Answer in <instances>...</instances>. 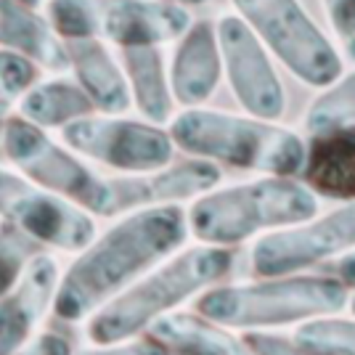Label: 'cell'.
I'll return each mask as SVG.
<instances>
[{
	"label": "cell",
	"instance_id": "1",
	"mask_svg": "<svg viewBox=\"0 0 355 355\" xmlns=\"http://www.w3.org/2000/svg\"><path fill=\"white\" fill-rule=\"evenodd\" d=\"M189 236L186 212L159 205L128 212L106 234L93 239L61 273L53 315L67 324L90 318L135 279L170 257Z\"/></svg>",
	"mask_w": 355,
	"mask_h": 355
},
{
	"label": "cell",
	"instance_id": "2",
	"mask_svg": "<svg viewBox=\"0 0 355 355\" xmlns=\"http://www.w3.org/2000/svg\"><path fill=\"white\" fill-rule=\"evenodd\" d=\"M234 263L231 247L218 244L173 252L90 315L88 340L96 347H119L141 337L159 315L220 284L234 270Z\"/></svg>",
	"mask_w": 355,
	"mask_h": 355
},
{
	"label": "cell",
	"instance_id": "3",
	"mask_svg": "<svg viewBox=\"0 0 355 355\" xmlns=\"http://www.w3.org/2000/svg\"><path fill=\"white\" fill-rule=\"evenodd\" d=\"M167 130L180 151L247 173L292 178L305 162L302 135L279 119L191 106L170 119Z\"/></svg>",
	"mask_w": 355,
	"mask_h": 355
},
{
	"label": "cell",
	"instance_id": "4",
	"mask_svg": "<svg viewBox=\"0 0 355 355\" xmlns=\"http://www.w3.org/2000/svg\"><path fill=\"white\" fill-rule=\"evenodd\" d=\"M347 286L331 273L260 276V282L215 284L199 292L193 311L225 329H279L347 308Z\"/></svg>",
	"mask_w": 355,
	"mask_h": 355
},
{
	"label": "cell",
	"instance_id": "5",
	"mask_svg": "<svg viewBox=\"0 0 355 355\" xmlns=\"http://www.w3.org/2000/svg\"><path fill=\"white\" fill-rule=\"evenodd\" d=\"M318 196L286 175H266L228 189H212L193 199L186 212L189 234L202 244L236 247L250 239L311 220Z\"/></svg>",
	"mask_w": 355,
	"mask_h": 355
},
{
	"label": "cell",
	"instance_id": "6",
	"mask_svg": "<svg viewBox=\"0 0 355 355\" xmlns=\"http://www.w3.org/2000/svg\"><path fill=\"white\" fill-rule=\"evenodd\" d=\"M43 8L61 40L96 37L117 48L173 43L191 24L173 0H45Z\"/></svg>",
	"mask_w": 355,
	"mask_h": 355
},
{
	"label": "cell",
	"instance_id": "7",
	"mask_svg": "<svg viewBox=\"0 0 355 355\" xmlns=\"http://www.w3.org/2000/svg\"><path fill=\"white\" fill-rule=\"evenodd\" d=\"M236 14L263 40L270 56L315 90L329 88L345 72L340 48L326 37L300 0H231Z\"/></svg>",
	"mask_w": 355,
	"mask_h": 355
},
{
	"label": "cell",
	"instance_id": "8",
	"mask_svg": "<svg viewBox=\"0 0 355 355\" xmlns=\"http://www.w3.org/2000/svg\"><path fill=\"white\" fill-rule=\"evenodd\" d=\"M0 146L6 151V159L21 175H27L48 191L72 199L74 205L85 207L93 215L106 218L109 180L96 175L80 159L77 151H72L67 144H56L43 128H37L21 114H14L8 117Z\"/></svg>",
	"mask_w": 355,
	"mask_h": 355
},
{
	"label": "cell",
	"instance_id": "9",
	"mask_svg": "<svg viewBox=\"0 0 355 355\" xmlns=\"http://www.w3.org/2000/svg\"><path fill=\"white\" fill-rule=\"evenodd\" d=\"M61 141L80 157L125 175L159 170L173 162L175 154L173 135L162 125L101 112L61 128Z\"/></svg>",
	"mask_w": 355,
	"mask_h": 355
},
{
	"label": "cell",
	"instance_id": "10",
	"mask_svg": "<svg viewBox=\"0 0 355 355\" xmlns=\"http://www.w3.org/2000/svg\"><path fill=\"white\" fill-rule=\"evenodd\" d=\"M0 220L61 252L85 250L96 239L93 212L6 167H0Z\"/></svg>",
	"mask_w": 355,
	"mask_h": 355
},
{
	"label": "cell",
	"instance_id": "11",
	"mask_svg": "<svg viewBox=\"0 0 355 355\" xmlns=\"http://www.w3.org/2000/svg\"><path fill=\"white\" fill-rule=\"evenodd\" d=\"M355 247V202L342 205L324 218L260 234L250 252L257 276H289L305 268L324 266Z\"/></svg>",
	"mask_w": 355,
	"mask_h": 355
},
{
	"label": "cell",
	"instance_id": "12",
	"mask_svg": "<svg viewBox=\"0 0 355 355\" xmlns=\"http://www.w3.org/2000/svg\"><path fill=\"white\" fill-rule=\"evenodd\" d=\"M223 56V77L228 80L239 106L260 119H282L286 112V90L263 40L239 14L215 21Z\"/></svg>",
	"mask_w": 355,
	"mask_h": 355
},
{
	"label": "cell",
	"instance_id": "13",
	"mask_svg": "<svg viewBox=\"0 0 355 355\" xmlns=\"http://www.w3.org/2000/svg\"><path fill=\"white\" fill-rule=\"evenodd\" d=\"M220 167L209 159H186L180 164H164L159 170L133 173L109 180V207L106 218H117L125 212L159 205L193 202L202 193L212 191L220 183Z\"/></svg>",
	"mask_w": 355,
	"mask_h": 355
},
{
	"label": "cell",
	"instance_id": "14",
	"mask_svg": "<svg viewBox=\"0 0 355 355\" xmlns=\"http://www.w3.org/2000/svg\"><path fill=\"white\" fill-rule=\"evenodd\" d=\"M59 279V263L51 254L37 252L27 263L21 279L0 297V353L27 347L45 313L53 311Z\"/></svg>",
	"mask_w": 355,
	"mask_h": 355
},
{
	"label": "cell",
	"instance_id": "15",
	"mask_svg": "<svg viewBox=\"0 0 355 355\" xmlns=\"http://www.w3.org/2000/svg\"><path fill=\"white\" fill-rule=\"evenodd\" d=\"M167 77L178 106L207 104L223 80V56L215 21L199 19L175 40L173 59L167 64Z\"/></svg>",
	"mask_w": 355,
	"mask_h": 355
},
{
	"label": "cell",
	"instance_id": "16",
	"mask_svg": "<svg viewBox=\"0 0 355 355\" xmlns=\"http://www.w3.org/2000/svg\"><path fill=\"white\" fill-rule=\"evenodd\" d=\"M300 175L315 196L355 202V122L311 133Z\"/></svg>",
	"mask_w": 355,
	"mask_h": 355
},
{
	"label": "cell",
	"instance_id": "17",
	"mask_svg": "<svg viewBox=\"0 0 355 355\" xmlns=\"http://www.w3.org/2000/svg\"><path fill=\"white\" fill-rule=\"evenodd\" d=\"M69 53V69H72L77 85L88 93L96 112L101 114H125L133 98L128 74L122 69L112 48L104 40L83 37V40H64Z\"/></svg>",
	"mask_w": 355,
	"mask_h": 355
},
{
	"label": "cell",
	"instance_id": "18",
	"mask_svg": "<svg viewBox=\"0 0 355 355\" xmlns=\"http://www.w3.org/2000/svg\"><path fill=\"white\" fill-rule=\"evenodd\" d=\"M0 48L14 51L48 72H67V43L48 16L21 0H0Z\"/></svg>",
	"mask_w": 355,
	"mask_h": 355
},
{
	"label": "cell",
	"instance_id": "19",
	"mask_svg": "<svg viewBox=\"0 0 355 355\" xmlns=\"http://www.w3.org/2000/svg\"><path fill=\"white\" fill-rule=\"evenodd\" d=\"M138 347L151 353H205V355H234L247 353L236 334L225 326L209 321L202 313H164L141 334Z\"/></svg>",
	"mask_w": 355,
	"mask_h": 355
},
{
	"label": "cell",
	"instance_id": "20",
	"mask_svg": "<svg viewBox=\"0 0 355 355\" xmlns=\"http://www.w3.org/2000/svg\"><path fill=\"white\" fill-rule=\"evenodd\" d=\"M122 69L128 74L130 98L141 117L157 125L175 117V98L159 45L122 48Z\"/></svg>",
	"mask_w": 355,
	"mask_h": 355
},
{
	"label": "cell",
	"instance_id": "21",
	"mask_svg": "<svg viewBox=\"0 0 355 355\" xmlns=\"http://www.w3.org/2000/svg\"><path fill=\"white\" fill-rule=\"evenodd\" d=\"M93 112L96 106L88 98V93L77 85V80L72 83L64 77L37 80L19 101V114L43 130H61L72 125L74 119L88 117Z\"/></svg>",
	"mask_w": 355,
	"mask_h": 355
},
{
	"label": "cell",
	"instance_id": "22",
	"mask_svg": "<svg viewBox=\"0 0 355 355\" xmlns=\"http://www.w3.org/2000/svg\"><path fill=\"white\" fill-rule=\"evenodd\" d=\"M297 353H329V355H355V315L334 318L318 315L297 324L292 334Z\"/></svg>",
	"mask_w": 355,
	"mask_h": 355
},
{
	"label": "cell",
	"instance_id": "23",
	"mask_svg": "<svg viewBox=\"0 0 355 355\" xmlns=\"http://www.w3.org/2000/svg\"><path fill=\"white\" fill-rule=\"evenodd\" d=\"M355 122V69L342 72L337 83L324 88L305 112V128L308 133H321L329 128L353 125Z\"/></svg>",
	"mask_w": 355,
	"mask_h": 355
},
{
	"label": "cell",
	"instance_id": "24",
	"mask_svg": "<svg viewBox=\"0 0 355 355\" xmlns=\"http://www.w3.org/2000/svg\"><path fill=\"white\" fill-rule=\"evenodd\" d=\"M37 83V64L19 56L14 51L0 48V144L11 117V109L19 106L21 96Z\"/></svg>",
	"mask_w": 355,
	"mask_h": 355
},
{
	"label": "cell",
	"instance_id": "25",
	"mask_svg": "<svg viewBox=\"0 0 355 355\" xmlns=\"http://www.w3.org/2000/svg\"><path fill=\"white\" fill-rule=\"evenodd\" d=\"M37 241L30 239L16 225L3 220L0 225V297L14 286L32 257L37 254Z\"/></svg>",
	"mask_w": 355,
	"mask_h": 355
},
{
	"label": "cell",
	"instance_id": "26",
	"mask_svg": "<svg viewBox=\"0 0 355 355\" xmlns=\"http://www.w3.org/2000/svg\"><path fill=\"white\" fill-rule=\"evenodd\" d=\"M342 53L355 64V0H321Z\"/></svg>",
	"mask_w": 355,
	"mask_h": 355
},
{
	"label": "cell",
	"instance_id": "27",
	"mask_svg": "<svg viewBox=\"0 0 355 355\" xmlns=\"http://www.w3.org/2000/svg\"><path fill=\"white\" fill-rule=\"evenodd\" d=\"M247 353H297V345L292 337L270 334L260 329H247V334L239 337Z\"/></svg>",
	"mask_w": 355,
	"mask_h": 355
},
{
	"label": "cell",
	"instance_id": "28",
	"mask_svg": "<svg viewBox=\"0 0 355 355\" xmlns=\"http://www.w3.org/2000/svg\"><path fill=\"white\" fill-rule=\"evenodd\" d=\"M30 353H69L72 350V340L67 334H61L56 329H43V331H35L32 340L27 342Z\"/></svg>",
	"mask_w": 355,
	"mask_h": 355
},
{
	"label": "cell",
	"instance_id": "29",
	"mask_svg": "<svg viewBox=\"0 0 355 355\" xmlns=\"http://www.w3.org/2000/svg\"><path fill=\"white\" fill-rule=\"evenodd\" d=\"M324 268H329V273L334 279H340L345 286H355V247L331 257L329 263H324Z\"/></svg>",
	"mask_w": 355,
	"mask_h": 355
},
{
	"label": "cell",
	"instance_id": "30",
	"mask_svg": "<svg viewBox=\"0 0 355 355\" xmlns=\"http://www.w3.org/2000/svg\"><path fill=\"white\" fill-rule=\"evenodd\" d=\"M173 3H180V6H186V8H191V6H205L207 0H173Z\"/></svg>",
	"mask_w": 355,
	"mask_h": 355
},
{
	"label": "cell",
	"instance_id": "31",
	"mask_svg": "<svg viewBox=\"0 0 355 355\" xmlns=\"http://www.w3.org/2000/svg\"><path fill=\"white\" fill-rule=\"evenodd\" d=\"M21 3H27V6H32V8H40V6H45V0H21Z\"/></svg>",
	"mask_w": 355,
	"mask_h": 355
},
{
	"label": "cell",
	"instance_id": "32",
	"mask_svg": "<svg viewBox=\"0 0 355 355\" xmlns=\"http://www.w3.org/2000/svg\"><path fill=\"white\" fill-rule=\"evenodd\" d=\"M347 305H350V313L355 315V292L350 295V300H347Z\"/></svg>",
	"mask_w": 355,
	"mask_h": 355
}]
</instances>
